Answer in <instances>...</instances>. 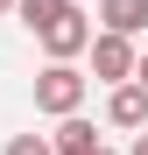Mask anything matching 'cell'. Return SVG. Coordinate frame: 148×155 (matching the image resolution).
Listing matches in <instances>:
<instances>
[{
	"instance_id": "cell-1",
	"label": "cell",
	"mask_w": 148,
	"mask_h": 155,
	"mask_svg": "<svg viewBox=\"0 0 148 155\" xmlns=\"http://www.w3.org/2000/svg\"><path fill=\"white\" fill-rule=\"evenodd\" d=\"M85 92H92V78H85L78 64H42V71H35V113H49V120L85 113Z\"/></svg>"
},
{
	"instance_id": "cell-2",
	"label": "cell",
	"mask_w": 148,
	"mask_h": 155,
	"mask_svg": "<svg viewBox=\"0 0 148 155\" xmlns=\"http://www.w3.org/2000/svg\"><path fill=\"white\" fill-rule=\"evenodd\" d=\"M85 57H92V78H99V85H134V64H141V49L127 42V35H106V28H99L92 42H85Z\"/></svg>"
},
{
	"instance_id": "cell-3",
	"label": "cell",
	"mask_w": 148,
	"mask_h": 155,
	"mask_svg": "<svg viewBox=\"0 0 148 155\" xmlns=\"http://www.w3.org/2000/svg\"><path fill=\"white\" fill-rule=\"evenodd\" d=\"M35 42H42V57H49V64H78V57H85V42H92V14H85V7H64Z\"/></svg>"
},
{
	"instance_id": "cell-4",
	"label": "cell",
	"mask_w": 148,
	"mask_h": 155,
	"mask_svg": "<svg viewBox=\"0 0 148 155\" xmlns=\"http://www.w3.org/2000/svg\"><path fill=\"white\" fill-rule=\"evenodd\" d=\"M106 127H113V134H141V127H148V92L141 85H113L106 92Z\"/></svg>"
},
{
	"instance_id": "cell-5",
	"label": "cell",
	"mask_w": 148,
	"mask_h": 155,
	"mask_svg": "<svg viewBox=\"0 0 148 155\" xmlns=\"http://www.w3.org/2000/svg\"><path fill=\"white\" fill-rule=\"evenodd\" d=\"M99 28H106V35H141L148 28V0H99Z\"/></svg>"
},
{
	"instance_id": "cell-6",
	"label": "cell",
	"mask_w": 148,
	"mask_h": 155,
	"mask_svg": "<svg viewBox=\"0 0 148 155\" xmlns=\"http://www.w3.org/2000/svg\"><path fill=\"white\" fill-rule=\"evenodd\" d=\"M92 148H99V127H92L85 113L57 120V134H49V155H92Z\"/></svg>"
},
{
	"instance_id": "cell-7",
	"label": "cell",
	"mask_w": 148,
	"mask_h": 155,
	"mask_svg": "<svg viewBox=\"0 0 148 155\" xmlns=\"http://www.w3.org/2000/svg\"><path fill=\"white\" fill-rule=\"evenodd\" d=\"M64 7H71V0H14V14H21V21H28V28H35V35H42V28H49V21H57Z\"/></svg>"
},
{
	"instance_id": "cell-8",
	"label": "cell",
	"mask_w": 148,
	"mask_h": 155,
	"mask_svg": "<svg viewBox=\"0 0 148 155\" xmlns=\"http://www.w3.org/2000/svg\"><path fill=\"white\" fill-rule=\"evenodd\" d=\"M7 155H49V134H14Z\"/></svg>"
},
{
	"instance_id": "cell-9",
	"label": "cell",
	"mask_w": 148,
	"mask_h": 155,
	"mask_svg": "<svg viewBox=\"0 0 148 155\" xmlns=\"http://www.w3.org/2000/svg\"><path fill=\"white\" fill-rule=\"evenodd\" d=\"M134 85H141V92H148V57H141V64H134Z\"/></svg>"
},
{
	"instance_id": "cell-10",
	"label": "cell",
	"mask_w": 148,
	"mask_h": 155,
	"mask_svg": "<svg viewBox=\"0 0 148 155\" xmlns=\"http://www.w3.org/2000/svg\"><path fill=\"white\" fill-rule=\"evenodd\" d=\"M127 155H148V127H141V134H134V148H127Z\"/></svg>"
},
{
	"instance_id": "cell-11",
	"label": "cell",
	"mask_w": 148,
	"mask_h": 155,
	"mask_svg": "<svg viewBox=\"0 0 148 155\" xmlns=\"http://www.w3.org/2000/svg\"><path fill=\"white\" fill-rule=\"evenodd\" d=\"M0 14H14V0H0Z\"/></svg>"
},
{
	"instance_id": "cell-12",
	"label": "cell",
	"mask_w": 148,
	"mask_h": 155,
	"mask_svg": "<svg viewBox=\"0 0 148 155\" xmlns=\"http://www.w3.org/2000/svg\"><path fill=\"white\" fill-rule=\"evenodd\" d=\"M92 155H113V148H92Z\"/></svg>"
}]
</instances>
